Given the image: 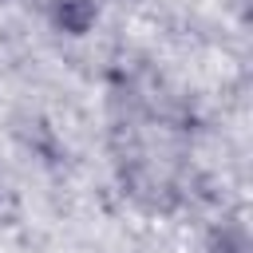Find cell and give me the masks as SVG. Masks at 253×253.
Returning <instances> with one entry per match:
<instances>
[{
  "label": "cell",
  "instance_id": "cell-2",
  "mask_svg": "<svg viewBox=\"0 0 253 253\" xmlns=\"http://www.w3.org/2000/svg\"><path fill=\"white\" fill-rule=\"evenodd\" d=\"M16 134H20L36 154H43L47 162L59 158V138H55V130H51L43 119H20V123H16Z\"/></svg>",
  "mask_w": 253,
  "mask_h": 253
},
{
  "label": "cell",
  "instance_id": "cell-1",
  "mask_svg": "<svg viewBox=\"0 0 253 253\" xmlns=\"http://www.w3.org/2000/svg\"><path fill=\"white\" fill-rule=\"evenodd\" d=\"M47 16L59 32L67 36H87L99 20V0H51L47 4Z\"/></svg>",
  "mask_w": 253,
  "mask_h": 253
},
{
  "label": "cell",
  "instance_id": "cell-3",
  "mask_svg": "<svg viewBox=\"0 0 253 253\" xmlns=\"http://www.w3.org/2000/svg\"><path fill=\"white\" fill-rule=\"evenodd\" d=\"M206 253H249V237L241 225H221V229H213Z\"/></svg>",
  "mask_w": 253,
  "mask_h": 253
}]
</instances>
